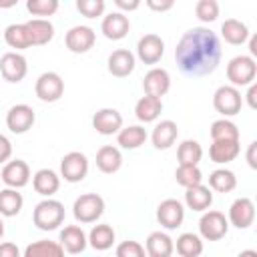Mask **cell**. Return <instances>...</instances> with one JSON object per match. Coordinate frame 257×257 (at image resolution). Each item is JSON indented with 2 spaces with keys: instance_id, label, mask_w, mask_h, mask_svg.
I'll return each mask as SVG.
<instances>
[{
  "instance_id": "1",
  "label": "cell",
  "mask_w": 257,
  "mask_h": 257,
  "mask_svg": "<svg viewBox=\"0 0 257 257\" xmlns=\"http://www.w3.org/2000/svg\"><path fill=\"white\" fill-rule=\"evenodd\" d=\"M221 40L205 26L187 30L175 48V60L183 74L187 76H207L217 70L221 62Z\"/></svg>"
},
{
  "instance_id": "2",
  "label": "cell",
  "mask_w": 257,
  "mask_h": 257,
  "mask_svg": "<svg viewBox=\"0 0 257 257\" xmlns=\"http://www.w3.org/2000/svg\"><path fill=\"white\" fill-rule=\"evenodd\" d=\"M32 221L40 231H54L64 221V205L56 199H44L34 207Z\"/></svg>"
},
{
  "instance_id": "3",
  "label": "cell",
  "mask_w": 257,
  "mask_h": 257,
  "mask_svg": "<svg viewBox=\"0 0 257 257\" xmlns=\"http://www.w3.org/2000/svg\"><path fill=\"white\" fill-rule=\"evenodd\" d=\"M257 74V62L249 54H239L229 60L227 64V78L231 80V86H249L253 84Z\"/></svg>"
},
{
  "instance_id": "4",
  "label": "cell",
  "mask_w": 257,
  "mask_h": 257,
  "mask_svg": "<svg viewBox=\"0 0 257 257\" xmlns=\"http://www.w3.org/2000/svg\"><path fill=\"white\" fill-rule=\"evenodd\" d=\"M104 213V199L96 193L80 195L72 205V215L78 223H94Z\"/></svg>"
},
{
  "instance_id": "5",
  "label": "cell",
  "mask_w": 257,
  "mask_h": 257,
  "mask_svg": "<svg viewBox=\"0 0 257 257\" xmlns=\"http://www.w3.org/2000/svg\"><path fill=\"white\" fill-rule=\"evenodd\" d=\"M241 104H243V96H241L239 88H235L231 84L219 86L213 94V106L219 114H223V118H229V116H235L237 112H241Z\"/></svg>"
},
{
  "instance_id": "6",
  "label": "cell",
  "mask_w": 257,
  "mask_h": 257,
  "mask_svg": "<svg viewBox=\"0 0 257 257\" xmlns=\"http://www.w3.org/2000/svg\"><path fill=\"white\" fill-rule=\"evenodd\" d=\"M229 231V221L221 211H205L199 219V233L201 239L207 241H219L227 235Z\"/></svg>"
},
{
  "instance_id": "7",
  "label": "cell",
  "mask_w": 257,
  "mask_h": 257,
  "mask_svg": "<svg viewBox=\"0 0 257 257\" xmlns=\"http://www.w3.org/2000/svg\"><path fill=\"white\" fill-rule=\"evenodd\" d=\"M34 92L42 102H56L64 94V80L58 72H52V70L42 72L36 78Z\"/></svg>"
},
{
  "instance_id": "8",
  "label": "cell",
  "mask_w": 257,
  "mask_h": 257,
  "mask_svg": "<svg viewBox=\"0 0 257 257\" xmlns=\"http://www.w3.org/2000/svg\"><path fill=\"white\" fill-rule=\"evenodd\" d=\"M88 173V159L78 151H70L60 161V177L66 183H80Z\"/></svg>"
},
{
  "instance_id": "9",
  "label": "cell",
  "mask_w": 257,
  "mask_h": 257,
  "mask_svg": "<svg viewBox=\"0 0 257 257\" xmlns=\"http://www.w3.org/2000/svg\"><path fill=\"white\" fill-rule=\"evenodd\" d=\"M96 42V34L90 26H72L66 36H64V44L70 52L74 54H84L88 52Z\"/></svg>"
},
{
  "instance_id": "10",
  "label": "cell",
  "mask_w": 257,
  "mask_h": 257,
  "mask_svg": "<svg viewBox=\"0 0 257 257\" xmlns=\"http://www.w3.org/2000/svg\"><path fill=\"white\" fill-rule=\"evenodd\" d=\"M36 120V114L32 110V106L28 104H14L8 112H6V126L10 128V133L14 135H24L32 128Z\"/></svg>"
},
{
  "instance_id": "11",
  "label": "cell",
  "mask_w": 257,
  "mask_h": 257,
  "mask_svg": "<svg viewBox=\"0 0 257 257\" xmlns=\"http://www.w3.org/2000/svg\"><path fill=\"white\" fill-rule=\"evenodd\" d=\"M233 227L237 229H247L253 225L255 221V203L249 197H239L231 203L229 207V219H227Z\"/></svg>"
},
{
  "instance_id": "12",
  "label": "cell",
  "mask_w": 257,
  "mask_h": 257,
  "mask_svg": "<svg viewBox=\"0 0 257 257\" xmlns=\"http://www.w3.org/2000/svg\"><path fill=\"white\" fill-rule=\"evenodd\" d=\"M28 72V62L20 52H6L0 58V74L8 82H20Z\"/></svg>"
},
{
  "instance_id": "13",
  "label": "cell",
  "mask_w": 257,
  "mask_h": 257,
  "mask_svg": "<svg viewBox=\"0 0 257 257\" xmlns=\"http://www.w3.org/2000/svg\"><path fill=\"white\" fill-rule=\"evenodd\" d=\"M0 179L8 189H22L30 181V167L26 165V161H20V159L8 161L0 173Z\"/></svg>"
},
{
  "instance_id": "14",
  "label": "cell",
  "mask_w": 257,
  "mask_h": 257,
  "mask_svg": "<svg viewBox=\"0 0 257 257\" xmlns=\"http://www.w3.org/2000/svg\"><path fill=\"white\" fill-rule=\"evenodd\" d=\"M185 219V207L177 199H165L157 207V221L165 229H177Z\"/></svg>"
},
{
  "instance_id": "15",
  "label": "cell",
  "mask_w": 257,
  "mask_h": 257,
  "mask_svg": "<svg viewBox=\"0 0 257 257\" xmlns=\"http://www.w3.org/2000/svg\"><path fill=\"white\" fill-rule=\"evenodd\" d=\"M165 54V42L159 34H145L137 42V56L145 64H157Z\"/></svg>"
},
{
  "instance_id": "16",
  "label": "cell",
  "mask_w": 257,
  "mask_h": 257,
  "mask_svg": "<svg viewBox=\"0 0 257 257\" xmlns=\"http://www.w3.org/2000/svg\"><path fill=\"white\" fill-rule=\"evenodd\" d=\"M143 88H145V94L149 96H155V98H161L169 92L171 88V74L165 70V68H151L147 74H145V80H143Z\"/></svg>"
},
{
  "instance_id": "17",
  "label": "cell",
  "mask_w": 257,
  "mask_h": 257,
  "mask_svg": "<svg viewBox=\"0 0 257 257\" xmlns=\"http://www.w3.org/2000/svg\"><path fill=\"white\" fill-rule=\"evenodd\" d=\"M92 126L96 133H100L104 137L116 135L122 128V114L116 108H100L92 116Z\"/></svg>"
},
{
  "instance_id": "18",
  "label": "cell",
  "mask_w": 257,
  "mask_h": 257,
  "mask_svg": "<svg viewBox=\"0 0 257 257\" xmlns=\"http://www.w3.org/2000/svg\"><path fill=\"white\" fill-rule=\"evenodd\" d=\"M128 30H131V22L122 12H110L100 22V32L108 40H120L128 34Z\"/></svg>"
},
{
  "instance_id": "19",
  "label": "cell",
  "mask_w": 257,
  "mask_h": 257,
  "mask_svg": "<svg viewBox=\"0 0 257 257\" xmlns=\"http://www.w3.org/2000/svg\"><path fill=\"white\" fill-rule=\"evenodd\" d=\"M60 245L66 253L70 255H76V253H82L88 245V239H86V233L82 231V227L78 225H68L60 231Z\"/></svg>"
},
{
  "instance_id": "20",
  "label": "cell",
  "mask_w": 257,
  "mask_h": 257,
  "mask_svg": "<svg viewBox=\"0 0 257 257\" xmlns=\"http://www.w3.org/2000/svg\"><path fill=\"white\" fill-rule=\"evenodd\" d=\"M177 135H179V128H177V122L175 120H161L157 122V126L153 128V135H151V141H153V147L159 149V151H165V149H171L177 141Z\"/></svg>"
},
{
  "instance_id": "21",
  "label": "cell",
  "mask_w": 257,
  "mask_h": 257,
  "mask_svg": "<svg viewBox=\"0 0 257 257\" xmlns=\"http://www.w3.org/2000/svg\"><path fill=\"white\" fill-rule=\"evenodd\" d=\"M147 257H171L175 251L173 239L163 231H153L145 241Z\"/></svg>"
},
{
  "instance_id": "22",
  "label": "cell",
  "mask_w": 257,
  "mask_h": 257,
  "mask_svg": "<svg viewBox=\"0 0 257 257\" xmlns=\"http://www.w3.org/2000/svg\"><path fill=\"white\" fill-rule=\"evenodd\" d=\"M135 70V54L126 48H118L108 56V72L116 78H124Z\"/></svg>"
},
{
  "instance_id": "23",
  "label": "cell",
  "mask_w": 257,
  "mask_h": 257,
  "mask_svg": "<svg viewBox=\"0 0 257 257\" xmlns=\"http://www.w3.org/2000/svg\"><path fill=\"white\" fill-rule=\"evenodd\" d=\"M24 24H26V30H28L32 46H44L54 36V26L46 18H32V20H28Z\"/></svg>"
},
{
  "instance_id": "24",
  "label": "cell",
  "mask_w": 257,
  "mask_h": 257,
  "mask_svg": "<svg viewBox=\"0 0 257 257\" xmlns=\"http://www.w3.org/2000/svg\"><path fill=\"white\" fill-rule=\"evenodd\" d=\"M32 187L38 195L50 199L58 189H60V177L52 169H40L32 177Z\"/></svg>"
},
{
  "instance_id": "25",
  "label": "cell",
  "mask_w": 257,
  "mask_h": 257,
  "mask_svg": "<svg viewBox=\"0 0 257 257\" xmlns=\"http://www.w3.org/2000/svg\"><path fill=\"white\" fill-rule=\"evenodd\" d=\"M96 167L100 173L112 175L122 167V155L116 147L112 145H104L96 151Z\"/></svg>"
},
{
  "instance_id": "26",
  "label": "cell",
  "mask_w": 257,
  "mask_h": 257,
  "mask_svg": "<svg viewBox=\"0 0 257 257\" xmlns=\"http://www.w3.org/2000/svg\"><path fill=\"white\" fill-rule=\"evenodd\" d=\"M241 153V145L239 141H213V145L209 147V157L213 163L225 165L237 159V155Z\"/></svg>"
},
{
  "instance_id": "27",
  "label": "cell",
  "mask_w": 257,
  "mask_h": 257,
  "mask_svg": "<svg viewBox=\"0 0 257 257\" xmlns=\"http://www.w3.org/2000/svg\"><path fill=\"white\" fill-rule=\"evenodd\" d=\"M221 36L225 38V42H229L233 46H241L249 40V28L245 22H241L237 18H227L221 24Z\"/></svg>"
},
{
  "instance_id": "28",
  "label": "cell",
  "mask_w": 257,
  "mask_h": 257,
  "mask_svg": "<svg viewBox=\"0 0 257 257\" xmlns=\"http://www.w3.org/2000/svg\"><path fill=\"white\" fill-rule=\"evenodd\" d=\"M211 203H213V193H211V189L205 187L203 183L185 191V205H187L189 209H193V211L205 213V211H209Z\"/></svg>"
},
{
  "instance_id": "29",
  "label": "cell",
  "mask_w": 257,
  "mask_h": 257,
  "mask_svg": "<svg viewBox=\"0 0 257 257\" xmlns=\"http://www.w3.org/2000/svg\"><path fill=\"white\" fill-rule=\"evenodd\" d=\"M161 112H163V100L149 94L141 96L135 104V114L141 122H155Z\"/></svg>"
},
{
  "instance_id": "30",
  "label": "cell",
  "mask_w": 257,
  "mask_h": 257,
  "mask_svg": "<svg viewBox=\"0 0 257 257\" xmlns=\"http://www.w3.org/2000/svg\"><path fill=\"white\" fill-rule=\"evenodd\" d=\"M114 229L108 225V223H100V225H94L92 229H90V233L86 235V239H88V245L92 247V249H96V251H106V249H110L112 247V243H114Z\"/></svg>"
},
{
  "instance_id": "31",
  "label": "cell",
  "mask_w": 257,
  "mask_h": 257,
  "mask_svg": "<svg viewBox=\"0 0 257 257\" xmlns=\"http://www.w3.org/2000/svg\"><path fill=\"white\" fill-rule=\"evenodd\" d=\"M145 141H147V131L141 124H131L116 133V143L120 145V149H126V151L139 149L141 145H145Z\"/></svg>"
},
{
  "instance_id": "32",
  "label": "cell",
  "mask_w": 257,
  "mask_h": 257,
  "mask_svg": "<svg viewBox=\"0 0 257 257\" xmlns=\"http://www.w3.org/2000/svg\"><path fill=\"white\" fill-rule=\"evenodd\" d=\"M22 257H64V249L56 241L40 239V241H34L30 245H26Z\"/></svg>"
},
{
  "instance_id": "33",
  "label": "cell",
  "mask_w": 257,
  "mask_h": 257,
  "mask_svg": "<svg viewBox=\"0 0 257 257\" xmlns=\"http://www.w3.org/2000/svg\"><path fill=\"white\" fill-rule=\"evenodd\" d=\"M24 199L18 189H2L0 191V215L2 217H16L22 211Z\"/></svg>"
},
{
  "instance_id": "34",
  "label": "cell",
  "mask_w": 257,
  "mask_h": 257,
  "mask_svg": "<svg viewBox=\"0 0 257 257\" xmlns=\"http://www.w3.org/2000/svg\"><path fill=\"white\" fill-rule=\"evenodd\" d=\"M175 249L181 257H199L203 253V239L195 233H183L177 237Z\"/></svg>"
},
{
  "instance_id": "35",
  "label": "cell",
  "mask_w": 257,
  "mask_h": 257,
  "mask_svg": "<svg viewBox=\"0 0 257 257\" xmlns=\"http://www.w3.org/2000/svg\"><path fill=\"white\" fill-rule=\"evenodd\" d=\"M4 40H6V44L10 48H16V50H24V48L32 46L28 30H26V24H10V26H6Z\"/></svg>"
},
{
  "instance_id": "36",
  "label": "cell",
  "mask_w": 257,
  "mask_h": 257,
  "mask_svg": "<svg viewBox=\"0 0 257 257\" xmlns=\"http://www.w3.org/2000/svg\"><path fill=\"white\" fill-rule=\"evenodd\" d=\"M237 187V177L229 169H217L209 175V189L217 193H231Z\"/></svg>"
},
{
  "instance_id": "37",
  "label": "cell",
  "mask_w": 257,
  "mask_h": 257,
  "mask_svg": "<svg viewBox=\"0 0 257 257\" xmlns=\"http://www.w3.org/2000/svg\"><path fill=\"white\" fill-rule=\"evenodd\" d=\"M177 159H179V165H195V167H199V161L203 159V147L197 141L187 139V141H183L179 145Z\"/></svg>"
},
{
  "instance_id": "38",
  "label": "cell",
  "mask_w": 257,
  "mask_h": 257,
  "mask_svg": "<svg viewBox=\"0 0 257 257\" xmlns=\"http://www.w3.org/2000/svg\"><path fill=\"white\" fill-rule=\"evenodd\" d=\"M211 139L213 141H239V128L229 118H219L211 124Z\"/></svg>"
},
{
  "instance_id": "39",
  "label": "cell",
  "mask_w": 257,
  "mask_h": 257,
  "mask_svg": "<svg viewBox=\"0 0 257 257\" xmlns=\"http://www.w3.org/2000/svg\"><path fill=\"white\" fill-rule=\"evenodd\" d=\"M175 179L181 187L191 189V187H197V185L203 183V173L195 165H179L177 171H175Z\"/></svg>"
},
{
  "instance_id": "40",
  "label": "cell",
  "mask_w": 257,
  "mask_h": 257,
  "mask_svg": "<svg viewBox=\"0 0 257 257\" xmlns=\"http://www.w3.org/2000/svg\"><path fill=\"white\" fill-rule=\"evenodd\" d=\"M26 10L32 16H52L58 10V0H28Z\"/></svg>"
},
{
  "instance_id": "41",
  "label": "cell",
  "mask_w": 257,
  "mask_h": 257,
  "mask_svg": "<svg viewBox=\"0 0 257 257\" xmlns=\"http://www.w3.org/2000/svg\"><path fill=\"white\" fill-rule=\"evenodd\" d=\"M195 14L201 22H215L219 16V4L215 0H199L195 4Z\"/></svg>"
},
{
  "instance_id": "42",
  "label": "cell",
  "mask_w": 257,
  "mask_h": 257,
  "mask_svg": "<svg viewBox=\"0 0 257 257\" xmlns=\"http://www.w3.org/2000/svg\"><path fill=\"white\" fill-rule=\"evenodd\" d=\"M76 10L86 18L102 16L104 12V0H76Z\"/></svg>"
},
{
  "instance_id": "43",
  "label": "cell",
  "mask_w": 257,
  "mask_h": 257,
  "mask_svg": "<svg viewBox=\"0 0 257 257\" xmlns=\"http://www.w3.org/2000/svg\"><path fill=\"white\" fill-rule=\"evenodd\" d=\"M116 257H147V251L139 241H122L116 247Z\"/></svg>"
},
{
  "instance_id": "44",
  "label": "cell",
  "mask_w": 257,
  "mask_h": 257,
  "mask_svg": "<svg viewBox=\"0 0 257 257\" xmlns=\"http://www.w3.org/2000/svg\"><path fill=\"white\" fill-rule=\"evenodd\" d=\"M10 157H12V143L8 137L0 135V163L6 165L10 161Z\"/></svg>"
},
{
  "instance_id": "45",
  "label": "cell",
  "mask_w": 257,
  "mask_h": 257,
  "mask_svg": "<svg viewBox=\"0 0 257 257\" xmlns=\"http://www.w3.org/2000/svg\"><path fill=\"white\" fill-rule=\"evenodd\" d=\"M0 257H20L18 245L16 243H10V241L0 243Z\"/></svg>"
},
{
  "instance_id": "46",
  "label": "cell",
  "mask_w": 257,
  "mask_h": 257,
  "mask_svg": "<svg viewBox=\"0 0 257 257\" xmlns=\"http://www.w3.org/2000/svg\"><path fill=\"white\" fill-rule=\"evenodd\" d=\"M147 6L151 8V10H155V12H167V10H171L173 6H175V2L173 0H147Z\"/></svg>"
},
{
  "instance_id": "47",
  "label": "cell",
  "mask_w": 257,
  "mask_h": 257,
  "mask_svg": "<svg viewBox=\"0 0 257 257\" xmlns=\"http://www.w3.org/2000/svg\"><path fill=\"white\" fill-rule=\"evenodd\" d=\"M114 6H116L118 10L131 12V10H137V8L141 6V2H139V0H114ZM124 12H122V14H124Z\"/></svg>"
},
{
  "instance_id": "48",
  "label": "cell",
  "mask_w": 257,
  "mask_h": 257,
  "mask_svg": "<svg viewBox=\"0 0 257 257\" xmlns=\"http://www.w3.org/2000/svg\"><path fill=\"white\" fill-rule=\"evenodd\" d=\"M247 163H249L251 169H257V143L255 141L247 149Z\"/></svg>"
},
{
  "instance_id": "49",
  "label": "cell",
  "mask_w": 257,
  "mask_h": 257,
  "mask_svg": "<svg viewBox=\"0 0 257 257\" xmlns=\"http://www.w3.org/2000/svg\"><path fill=\"white\" fill-rule=\"evenodd\" d=\"M247 104L251 108H257V84H249V90H247Z\"/></svg>"
},
{
  "instance_id": "50",
  "label": "cell",
  "mask_w": 257,
  "mask_h": 257,
  "mask_svg": "<svg viewBox=\"0 0 257 257\" xmlns=\"http://www.w3.org/2000/svg\"><path fill=\"white\" fill-rule=\"evenodd\" d=\"M249 52H251V54H249L251 58L257 56V36H251V38H249Z\"/></svg>"
},
{
  "instance_id": "51",
  "label": "cell",
  "mask_w": 257,
  "mask_h": 257,
  "mask_svg": "<svg viewBox=\"0 0 257 257\" xmlns=\"http://www.w3.org/2000/svg\"><path fill=\"white\" fill-rule=\"evenodd\" d=\"M237 257H257V251H253V249H245V251H241Z\"/></svg>"
},
{
  "instance_id": "52",
  "label": "cell",
  "mask_w": 257,
  "mask_h": 257,
  "mask_svg": "<svg viewBox=\"0 0 257 257\" xmlns=\"http://www.w3.org/2000/svg\"><path fill=\"white\" fill-rule=\"evenodd\" d=\"M2 235H4V223H2V219H0V239H2Z\"/></svg>"
}]
</instances>
